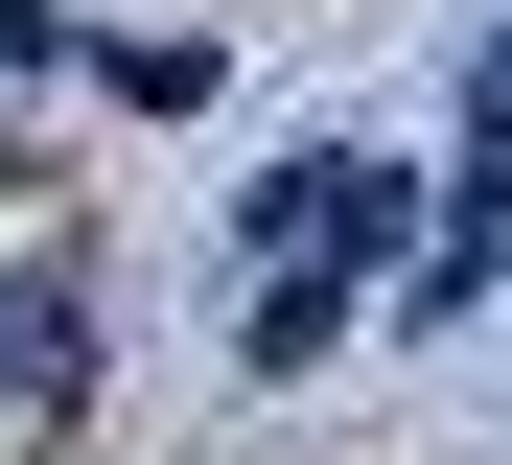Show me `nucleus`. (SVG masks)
I'll return each instance as SVG.
<instances>
[{"label":"nucleus","instance_id":"f257e3e1","mask_svg":"<svg viewBox=\"0 0 512 465\" xmlns=\"http://www.w3.org/2000/svg\"><path fill=\"white\" fill-rule=\"evenodd\" d=\"M373 233H396V163H303V186H280V279H256V326H233V349H256V372H303L326 326H350Z\"/></svg>","mask_w":512,"mask_h":465},{"label":"nucleus","instance_id":"f03ea898","mask_svg":"<svg viewBox=\"0 0 512 465\" xmlns=\"http://www.w3.org/2000/svg\"><path fill=\"white\" fill-rule=\"evenodd\" d=\"M70 349H94V303H70V256H24V279H0V396H24V419H70V396H94Z\"/></svg>","mask_w":512,"mask_h":465}]
</instances>
